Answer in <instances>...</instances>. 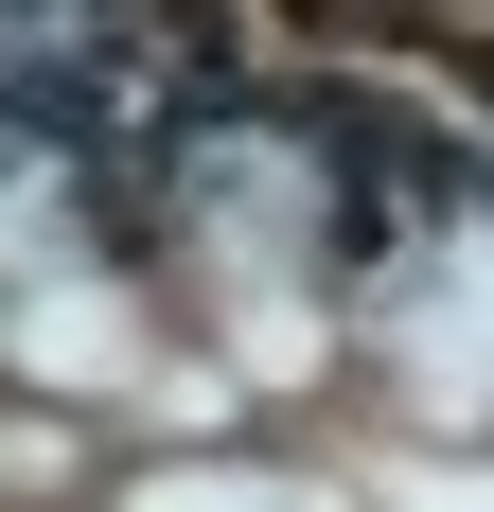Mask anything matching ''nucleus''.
<instances>
[{"instance_id":"f257e3e1","label":"nucleus","mask_w":494,"mask_h":512,"mask_svg":"<svg viewBox=\"0 0 494 512\" xmlns=\"http://www.w3.org/2000/svg\"><path fill=\"white\" fill-rule=\"evenodd\" d=\"M406 389H424V407H494V230H459L442 248V283H424V301H406Z\"/></svg>"}]
</instances>
